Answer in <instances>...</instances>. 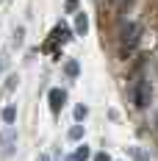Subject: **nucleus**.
Here are the masks:
<instances>
[{"instance_id":"39448f33","label":"nucleus","mask_w":158,"mask_h":161,"mask_svg":"<svg viewBox=\"0 0 158 161\" xmlns=\"http://www.w3.org/2000/svg\"><path fill=\"white\" fill-rule=\"evenodd\" d=\"M64 100H67V92L64 89H50V111L58 114L61 106H64Z\"/></svg>"},{"instance_id":"ddd939ff","label":"nucleus","mask_w":158,"mask_h":161,"mask_svg":"<svg viewBox=\"0 0 158 161\" xmlns=\"http://www.w3.org/2000/svg\"><path fill=\"white\" fill-rule=\"evenodd\" d=\"M86 114H89V108H86V106H75V119H86Z\"/></svg>"},{"instance_id":"a211bd4d","label":"nucleus","mask_w":158,"mask_h":161,"mask_svg":"<svg viewBox=\"0 0 158 161\" xmlns=\"http://www.w3.org/2000/svg\"><path fill=\"white\" fill-rule=\"evenodd\" d=\"M3 3H8V0H3Z\"/></svg>"},{"instance_id":"f3484780","label":"nucleus","mask_w":158,"mask_h":161,"mask_svg":"<svg viewBox=\"0 0 158 161\" xmlns=\"http://www.w3.org/2000/svg\"><path fill=\"white\" fill-rule=\"evenodd\" d=\"M39 161H50V158H47V156H39Z\"/></svg>"},{"instance_id":"6e6552de","label":"nucleus","mask_w":158,"mask_h":161,"mask_svg":"<svg viewBox=\"0 0 158 161\" xmlns=\"http://www.w3.org/2000/svg\"><path fill=\"white\" fill-rule=\"evenodd\" d=\"M3 119H6V125H11L17 119V106H6L3 108Z\"/></svg>"},{"instance_id":"9b49d317","label":"nucleus","mask_w":158,"mask_h":161,"mask_svg":"<svg viewBox=\"0 0 158 161\" xmlns=\"http://www.w3.org/2000/svg\"><path fill=\"white\" fill-rule=\"evenodd\" d=\"M89 156H92V153H89V147H86V145H80L78 150H75V161H86Z\"/></svg>"},{"instance_id":"7ed1b4c3","label":"nucleus","mask_w":158,"mask_h":161,"mask_svg":"<svg viewBox=\"0 0 158 161\" xmlns=\"http://www.w3.org/2000/svg\"><path fill=\"white\" fill-rule=\"evenodd\" d=\"M17 130L11 128V125H6V128L0 130V158H8L11 153L17 150Z\"/></svg>"},{"instance_id":"4468645a","label":"nucleus","mask_w":158,"mask_h":161,"mask_svg":"<svg viewBox=\"0 0 158 161\" xmlns=\"http://www.w3.org/2000/svg\"><path fill=\"white\" fill-rule=\"evenodd\" d=\"M6 69H8V50L0 53V72H6Z\"/></svg>"},{"instance_id":"1a4fd4ad","label":"nucleus","mask_w":158,"mask_h":161,"mask_svg":"<svg viewBox=\"0 0 158 161\" xmlns=\"http://www.w3.org/2000/svg\"><path fill=\"white\" fill-rule=\"evenodd\" d=\"M22 39H25V25H17V28H14V45H17V47L22 45Z\"/></svg>"},{"instance_id":"20e7f679","label":"nucleus","mask_w":158,"mask_h":161,"mask_svg":"<svg viewBox=\"0 0 158 161\" xmlns=\"http://www.w3.org/2000/svg\"><path fill=\"white\" fill-rule=\"evenodd\" d=\"M50 39H53V42H58V45H67V42L72 39V31H69V25H67V22H58V25L53 28V33H50Z\"/></svg>"},{"instance_id":"2eb2a0df","label":"nucleus","mask_w":158,"mask_h":161,"mask_svg":"<svg viewBox=\"0 0 158 161\" xmlns=\"http://www.w3.org/2000/svg\"><path fill=\"white\" fill-rule=\"evenodd\" d=\"M64 8H67V11H78V0H67Z\"/></svg>"},{"instance_id":"f257e3e1","label":"nucleus","mask_w":158,"mask_h":161,"mask_svg":"<svg viewBox=\"0 0 158 161\" xmlns=\"http://www.w3.org/2000/svg\"><path fill=\"white\" fill-rule=\"evenodd\" d=\"M130 97H133V106L136 108H147L150 106V97H153V86L147 78H136L133 80V89H130Z\"/></svg>"},{"instance_id":"423d86ee","label":"nucleus","mask_w":158,"mask_h":161,"mask_svg":"<svg viewBox=\"0 0 158 161\" xmlns=\"http://www.w3.org/2000/svg\"><path fill=\"white\" fill-rule=\"evenodd\" d=\"M86 31H89V14L86 11H78L75 14V33L78 36H86Z\"/></svg>"},{"instance_id":"9d476101","label":"nucleus","mask_w":158,"mask_h":161,"mask_svg":"<svg viewBox=\"0 0 158 161\" xmlns=\"http://www.w3.org/2000/svg\"><path fill=\"white\" fill-rule=\"evenodd\" d=\"M69 139H72V142L83 139V125H72V128H69Z\"/></svg>"},{"instance_id":"f03ea898","label":"nucleus","mask_w":158,"mask_h":161,"mask_svg":"<svg viewBox=\"0 0 158 161\" xmlns=\"http://www.w3.org/2000/svg\"><path fill=\"white\" fill-rule=\"evenodd\" d=\"M139 33H142L139 22H125V25H122V56H128L130 50L139 45V39H142Z\"/></svg>"},{"instance_id":"dca6fc26","label":"nucleus","mask_w":158,"mask_h":161,"mask_svg":"<svg viewBox=\"0 0 158 161\" xmlns=\"http://www.w3.org/2000/svg\"><path fill=\"white\" fill-rule=\"evenodd\" d=\"M95 161H111V156H108V153H97Z\"/></svg>"},{"instance_id":"0eeeda50","label":"nucleus","mask_w":158,"mask_h":161,"mask_svg":"<svg viewBox=\"0 0 158 161\" xmlns=\"http://www.w3.org/2000/svg\"><path fill=\"white\" fill-rule=\"evenodd\" d=\"M64 72H67V78H78V72H80V67L75 58H67L64 61Z\"/></svg>"},{"instance_id":"6ab92c4d","label":"nucleus","mask_w":158,"mask_h":161,"mask_svg":"<svg viewBox=\"0 0 158 161\" xmlns=\"http://www.w3.org/2000/svg\"><path fill=\"white\" fill-rule=\"evenodd\" d=\"M111 3H117V0H111Z\"/></svg>"},{"instance_id":"f8f14e48","label":"nucleus","mask_w":158,"mask_h":161,"mask_svg":"<svg viewBox=\"0 0 158 161\" xmlns=\"http://www.w3.org/2000/svg\"><path fill=\"white\" fill-rule=\"evenodd\" d=\"M17 83H19V75H8V78H6V92H14Z\"/></svg>"}]
</instances>
